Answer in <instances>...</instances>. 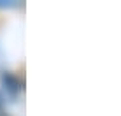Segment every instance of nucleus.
<instances>
[{
	"mask_svg": "<svg viewBox=\"0 0 121 116\" xmlns=\"http://www.w3.org/2000/svg\"><path fill=\"white\" fill-rule=\"evenodd\" d=\"M4 83H7V88H9L12 93H16V92L19 90L18 81H16V77H12L11 74H5V76H4Z\"/></svg>",
	"mask_w": 121,
	"mask_h": 116,
	"instance_id": "nucleus-1",
	"label": "nucleus"
}]
</instances>
